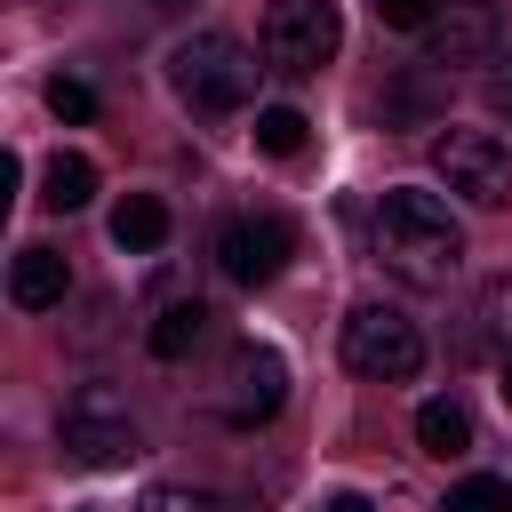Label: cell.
I'll list each match as a JSON object with an SVG mask.
<instances>
[{"label":"cell","mask_w":512,"mask_h":512,"mask_svg":"<svg viewBox=\"0 0 512 512\" xmlns=\"http://www.w3.org/2000/svg\"><path fill=\"white\" fill-rule=\"evenodd\" d=\"M376 264L408 288H448L456 264H464V224L448 216L440 192H416V184H392L376 200Z\"/></svg>","instance_id":"obj_1"},{"label":"cell","mask_w":512,"mask_h":512,"mask_svg":"<svg viewBox=\"0 0 512 512\" xmlns=\"http://www.w3.org/2000/svg\"><path fill=\"white\" fill-rule=\"evenodd\" d=\"M256 48H240L232 32H192L168 48V88L192 104V112H240L256 96Z\"/></svg>","instance_id":"obj_2"},{"label":"cell","mask_w":512,"mask_h":512,"mask_svg":"<svg viewBox=\"0 0 512 512\" xmlns=\"http://www.w3.org/2000/svg\"><path fill=\"white\" fill-rule=\"evenodd\" d=\"M56 440H64V464H80V472H112V464L144 456V432H136V416H128V400L112 384H80L64 400Z\"/></svg>","instance_id":"obj_3"},{"label":"cell","mask_w":512,"mask_h":512,"mask_svg":"<svg viewBox=\"0 0 512 512\" xmlns=\"http://www.w3.org/2000/svg\"><path fill=\"white\" fill-rule=\"evenodd\" d=\"M336 40H344L336 0H272V8H264V32H256L264 72H280V80H312V72H328Z\"/></svg>","instance_id":"obj_4"},{"label":"cell","mask_w":512,"mask_h":512,"mask_svg":"<svg viewBox=\"0 0 512 512\" xmlns=\"http://www.w3.org/2000/svg\"><path fill=\"white\" fill-rule=\"evenodd\" d=\"M344 368L368 376V384H408L424 368V328L400 304H360L344 320Z\"/></svg>","instance_id":"obj_5"},{"label":"cell","mask_w":512,"mask_h":512,"mask_svg":"<svg viewBox=\"0 0 512 512\" xmlns=\"http://www.w3.org/2000/svg\"><path fill=\"white\" fill-rule=\"evenodd\" d=\"M432 176L464 200V208H512V152L488 128H448L432 136Z\"/></svg>","instance_id":"obj_6"},{"label":"cell","mask_w":512,"mask_h":512,"mask_svg":"<svg viewBox=\"0 0 512 512\" xmlns=\"http://www.w3.org/2000/svg\"><path fill=\"white\" fill-rule=\"evenodd\" d=\"M280 400H288V360H280L272 344H232L224 384H216V416H224L232 432H256V424L280 416Z\"/></svg>","instance_id":"obj_7"},{"label":"cell","mask_w":512,"mask_h":512,"mask_svg":"<svg viewBox=\"0 0 512 512\" xmlns=\"http://www.w3.org/2000/svg\"><path fill=\"white\" fill-rule=\"evenodd\" d=\"M288 256H296V224H288L280 208H248V216H232V224L216 232V264H224V280H240V288L280 280Z\"/></svg>","instance_id":"obj_8"},{"label":"cell","mask_w":512,"mask_h":512,"mask_svg":"<svg viewBox=\"0 0 512 512\" xmlns=\"http://www.w3.org/2000/svg\"><path fill=\"white\" fill-rule=\"evenodd\" d=\"M504 40V16L488 0H448L432 24H424V64L432 72H464V64H488Z\"/></svg>","instance_id":"obj_9"},{"label":"cell","mask_w":512,"mask_h":512,"mask_svg":"<svg viewBox=\"0 0 512 512\" xmlns=\"http://www.w3.org/2000/svg\"><path fill=\"white\" fill-rule=\"evenodd\" d=\"M64 288H72V272H64L56 248H16V264H8V296H16L24 312H56Z\"/></svg>","instance_id":"obj_10"},{"label":"cell","mask_w":512,"mask_h":512,"mask_svg":"<svg viewBox=\"0 0 512 512\" xmlns=\"http://www.w3.org/2000/svg\"><path fill=\"white\" fill-rule=\"evenodd\" d=\"M88 200H96V160H88V152H56V160L40 168V208L72 216V208H88Z\"/></svg>","instance_id":"obj_11"},{"label":"cell","mask_w":512,"mask_h":512,"mask_svg":"<svg viewBox=\"0 0 512 512\" xmlns=\"http://www.w3.org/2000/svg\"><path fill=\"white\" fill-rule=\"evenodd\" d=\"M112 240H120L128 256H152V248L168 240V208H160L152 192H128V200L112 208Z\"/></svg>","instance_id":"obj_12"},{"label":"cell","mask_w":512,"mask_h":512,"mask_svg":"<svg viewBox=\"0 0 512 512\" xmlns=\"http://www.w3.org/2000/svg\"><path fill=\"white\" fill-rule=\"evenodd\" d=\"M416 448L440 456V464L464 456V448H472V416H464L456 400H424V408H416Z\"/></svg>","instance_id":"obj_13"},{"label":"cell","mask_w":512,"mask_h":512,"mask_svg":"<svg viewBox=\"0 0 512 512\" xmlns=\"http://www.w3.org/2000/svg\"><path fill=\"white\" fill-rule=\"evenodd\" d=\"M200 336H208V304H200V296H176V304L152 320V336H144V344H152L160 360H184Z\"/></svg>","instance_id":"obj_14"},{"label":"cell","mask_w":512,"mask_h":512,"mask_svg":"<svg viewBox=\"0 0 512 512\" xmlns=\"http://www.w3.org/2000/svg\"><path fill=\"white\" fill-rule=\"evenodd\" d=\"M304 128H312V120H304L296 104H264L248 136H256V152H280V160H288V152H304Z\"/></svg>","instance_id":"obj_15"},{"label":"cell","mask_w":512,"mask_h":512,"mask_svg":"<svg viewBox=\"0 0 512 512\" xmlns=\"http://www.w3.org/2000/svg\"><path fill=\"white\" fill-rule=\"evenodd\" d=\"M136 512H248V504L224 496V488H144Z\"/></svg>","instance_id":"obj_16"},{"label":"cell","mask_w":512,"mask_h":512,"mask_svg":"<svg viewBox=\"0 0 512 512\" xmlns=\"http://www.w3.org/2000/svg\"><path fill=\"white\" fill-rule=\"evenodd\" d=\"M440 512H512V480L472 472V480H456V488H448V504H440Z\"/></svg>","instance_id":"obj_17"},{"label":"cell","mask_w":512,"mask_h":512,"mask_svg":"<svg viewBox=\"0 0 512 512\" xmlns=\"http://www.w3.org/2000/svg\"><path fill=\"white\" fill-rule=\"evenodd\" d=\"M48 112H56V120H96V88L56 72V80H48Z\"/></svg>","instance_id":"obj_18"},{"label":"cell","mask_w":512,"mask_h":512,"mask_svg":"<svg viewBox=\"0 0 512 512\" xmlns=\"http://www.w3.org/2000/svg\"><path fill=\"white\" fill-rule=\"evenodd\" d=\"M480 320H488V336L512 352V272H504V280H488V296H480Z\"/></svg>","instance_id":"obj_19"},{"label":"cell","mask_w":512,"mask_h":512,"mask_svg":"<svg viewBox=\"0 0 512 512\" xmlns=\"http://www.w3.org/2000/svg\"><path fill=\"white\" fill-rule=\"evenodd\" d=\"M376 16H384L392 32H424V24L440 16V0H376Z\"/></svg>","instance_id":"obj_20"},{"label":"cell","mask_w":512,"mask_h":512,"mask_svg":"<svg viewBox=\"0 0 512 512\" xmlns=\"http://www.w3.org/2000/svg\"><path fill=\"white\" fill-rule=\"evenodd\" d=\"M488 96H496V112L512 120V56H496V80H488Z\"/></svg>","instance_id":"obj_21"},{"label":"cell","mask_w":512,"mask_h":512,"mask_svg":"<svg viewBox=\"0 0 512 512\" xmlns=\"http://www.w3.org/2000/svg\"><path fill=\"white\" fill-rule=\"evenodd\" d=\"M424 104H432V80H408V88L392 96V112H424Z\"/></svg>","instance_id":"obj_22"},{"label":"cell","mask_w":512,"mask_h":512,"mask_svg":"<svg viewBox=\"0 0 512 512\" xmlns=\"http://www.w3.org/2000/svg\"><path fill=\"white\" fill-rule=\"evenodd\" d=\"M320 512H376V504H368V496H360V488H336V496H328V504H320Z\"/></svg>","instance_id":"obj_23"},{"label":"cell","mask_w":512,"mask_h":512,"mask_svg":"<svg viewBox=\"0 0 512 512\" xmlns=\"http://www.w3.org/2000/svg\"><path fill=\"white\" fill-rule=\"evenodd\" d=\"M496 392H504V408H512V352H504V368H496Z\"/></svg>","instance_id":"obj_24"},{"label":"cell","mask_w":512,"mask_h":512,"mask_svg":"<svg viewBox=\"0 0 512 512\" xmlns=\"http://www.w3.org/2000/svg\"><path fill=\"white\" fill-rule=\"evenodd\" d=\"M144 8H176V0H144Z\"/></svg>","instance_id":"obj_25"}]
</instances>
